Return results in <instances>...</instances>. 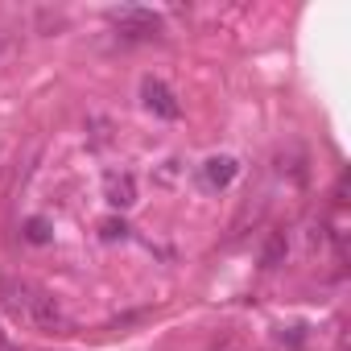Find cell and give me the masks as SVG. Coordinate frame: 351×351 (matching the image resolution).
Wrapping results in <instances>:
<instances>
[{"label":"cell","mask_w":351,"mask_h":351,"mask_svg":"<svg viewBox=\"0 0 351 351\" xmlns=\"http://www.w3.org/2000/svg\"><path fill=\"white\" fill-rule=\"evenodd\" d=\"M0 306H5L17 322L34 326V330H50V335H62L71 330V318L62 314L58 298L25 277H5L0 281Z\"/></svg>","instance_id":"1"},{"label":"cell","mask_w":351,"mask_h":351,"mask_svg":"<svg viewBox=\"0 0 351 351\" xmlns=\"http://www.w3.org/2000/svg\"><path fill=\"white\" fill-rule=\"evenodd\" d=\"M108 21L116 25V34H120L124 42H153V38H161V17L149 13V9L124 5V9H112Z\"/></svg>","instance_id":"2"},{"label":"cell","mask_w":351,"mask_h":351,"mask_svg":"<svg viewBox=\"0 0 351 351\" xmlns=\"http://www.w3.org/2000/svg\"><path fill=\"white\" fill-rule=\"evenodd\" d=\"M141 104H145L153 116H161V120H178V116H182L178 95H173L161 79H153V75H145V79H141Z\"/></svg>","instance_id":"3"},{"label":"cell","mask_w":351,"mask_h":351,"mask_svg":"<svg viewBox=\"0 0 351 351\" xmlns=\"http://www.w3.org/2000/svg\"><path fill=\"white\" fill-rule=\"evenodd\" d=\"M236 173H240V161L232 153H215L199 165V182H203V191H228L236 182Z\"/></svg>","instance_id":"4"},{"label":"cell","mask_w":351,"mask_h":351,"mask_svg":"<svg viewBox=\"0 0 351 351\" xmlns=\"http://www.w3.org/2000/svg\"><path fill=\"white\" fill-rule=\"evenodd\" d=\"M104 203L116 211H128L136 203V178L128 169H108L104 173Z\"/></svg>","instance_id":"5"},{"label":"cell","mask_w":351,"mask_h":351,"mask_svg":"<svg viewBox=\"0 0 351 351\" xmlns=\"http://www.w3.org/2000/svg\"><path fill=\"white\" fill-rule=\"evenodd\" d=\"M285 256H289L285 232H269V236H265V248H261V269H265V273H269V269H281Z\"/></svg>","instance_id":"6"},{"label":"cell","mask_w":351,"mask_h":351,"mask_svg":"<svg viewBox=\"0 0 351 351\" xmlns=\"http://www.w3.org/2000/svg\"><path fill=\"white\" fill-rule=\"evenodd\" d=\"M25 240L29 244H50V223L46 219H29L25 223Z\"/></svg>","instance_id":"7"},{"label":"cell","mask_w":351,"mask_h":351,"mask_svg":"<svg viewBox=\"0 0 351 351\" xmlns=\"http://www.w3.org/2000/svg\"><path fill=\"white\" fill-rule=\"evenodd\" d=\"M99 236H104L108 244H112V240H124V236H128V223H124V219H104V223H99Z\"/></svg>","instance_id":"8"},{"label":"cell","mask_w":351,"mask_h":351,"mask_svg":"<svg viewBox=\"0 0 351 351\" xmlns=\"http://www.w3.org/2000/svg\"><path fill=\"white\" fill-rule=\"evenodd\" d=\"M302 330H306V326H289V330H281L277 339H281V343H289V347H302V343H306V335H302Z\"/></svg>","instance_id":"9"},{"label":"cell","mask_w":351,"mask_h":351,"mask_svg":"<svg viewBox=\"0 0 351 351\" xmlns=\"http://www.w3.org/2000/svg\"><path fill=\"white\" fill-rule=\"evenodd\" d=\"M211 351H248V347H244L240 339H232V335H228V339H223V343H215Z\"/></svg>","instance_id":"10"},{"label":"cell","mask_w":351,"mask_h":351,"mask_svg":"<svg viewBox=\"0 0 351 351\" xmlns=\"http://www.w3.org/2000/svg\"><path fill=\"white\" fill-rule=\"evenodd\" d=\"M0 351H17V347H13V343L5 339V330H0Z\"/></svg>","instance_id":"11"}]
</instances>
